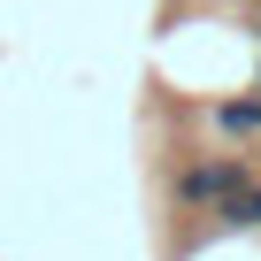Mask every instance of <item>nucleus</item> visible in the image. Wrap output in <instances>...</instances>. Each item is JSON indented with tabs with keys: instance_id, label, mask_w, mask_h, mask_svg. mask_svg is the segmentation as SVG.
<instances>
[{
	"instance_id": "f257e3e1",
	"label": "nucleus",
	"mask_w": 261,
	"mask_h": 261,
	"mask_svg": "<svg viewBox=\"0 0 261 261\" xmlns=\"http://www.w3.org/2000/svg\"><path fill=\"white\" fill-rule=\"evenodd\" d=\"M246 185H253V177H246L230 154H200V162H185V169L169 177V200H177V207H192V215H223Z\"/></svg>"
},
{
	"instance_id": "f03ea898",
	"label": "nucleus",
	"mask_w": 261,
	"mask_h": 261,
	"mask_svg": "<svg viewBox=\"0 0 261 261\" xmlns=\"http://www.w3.org/2000/svg\"><path fill=\"white\" fill-rule=\"evenodd\" d=\"M215 130H223V139H253V130H261V92L223 100V108H215Z\"/></svg>"
}]
</instances>
